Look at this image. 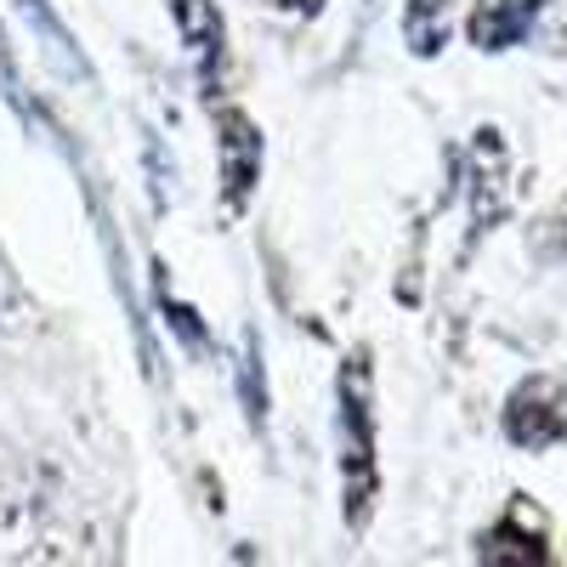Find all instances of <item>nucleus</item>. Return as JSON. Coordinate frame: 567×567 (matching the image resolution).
Returning a JSON list of instances; mask_svg holds the SVG:
<instances>
[{"label": "nucleus", "instance_id": "obj_1", "mask_svg": "<svg viewBox=\"0 0 567 567\" xmlns=\"http://www.w3.org/2000/svg\"><path fill=\"white\" fill-rule=\"evenodd\" d=\"M374 488H381V465H374V403H369V363L363 352L341 369V499L347 523L363 528Z\"/></svg>", "mask_w": 567, "mask_h": 567}, {"label": "nucleus", "instance_id": "obj_2", "mask_svg": "<svg viewBox=\"0 0 567 567\" xmlns=\"http://www.w3.org/2000/svg\"><path fill=\"white\" fill-rule=\"evenodd\" d=\"M216 154H221V205L245 210L250 187L261 182V131L250 114L221 109L216 114Z\"/></svg>", "mask_w": 567, "mask_h": 567}, {"label": "nucleus", "instance_id": "obj_3", "mask_svg": "<svg viewBox=\"0 0 567 567\" xmlns=\"http://www.w3.org/2000/svg\"><path fill=\"white\" fill-rule=\"evenodd\" d=\"M561 425H567V414H561V386L556 381H523L516 386V398L505 409V437L516 449H550L561 437Z\"/></svg>", "mask_w": 567, "mask_h": 567}, {"label": "nucleus", "instance_id": "obj_4", "mask_svg": "<svg viewBox=\"0 0 567 567\" xmlns=\"http://www.w3.org/2000/svg\"><path fill=\"white\" fill-rule=\"evenodd\" d=\"M176 23H182L187 45H194V58H199V74L210 85L216 69H221V12L210 0H176Z\"/></svg>", "mask_w": 567, "mask_h": 567}, {"label": "nucleus", "instance_id": "obj_5", "mask_svg": "<svg viewBox=\"0 0 567 567\" xmlns=\"http://www.w3.org/2000/svg\"><path fill=\"white\" fill-rule=\"evenodd\" d=\"M528 18H534V7H528V0H523V7H505V0H483V7L471 12V40H477L483 52H499V45L523 40Z\"/></svg>", "mask_w": 567, "mask_h": 567}, {"label": "nucleus", "instance_id": "obj_6", "mask_svg": "<svg viewBox=\"0 0 567 567\" xmlns=\"http://www.w3.org/2000/svg\"><path fill=\"white\" fill-rule=\"evenodd\" d=\"M23 18L45 34V58H52L63 74H74V80H91V69H85V58H80V45L69 40V29L52 18V7H45V0H23Z\"/></svg>", "mask_w": 567, "mask_h": 567}, {"label": "nucleus", "instance_id": "obj_7", "mask_svg": "<svg viewBox=\"0 0 567 567\" xmlns=\"http://www.w3.org/2000/svg\"><path fill=\"white\" fill-rule=\"evenodd\" d=\"M403 34L420 58H432L449 45V0H409V12H403Z\"/></svg>", "mask_w": 567, "mask_h": 567}, {"label": "nucleus", "instance_id": "obj_8", "mask_svg": "<svg viewBox=\"0 0 567 567\" xmlns=\"http://www.w3.org/2000/svg\"><path fill=\"white\" fill-rule=\"evenodd\" d=\"M488 561H545V534H516V511L483 539Z\"/></svg>", "mask_w": 567, "mask_h": 567}, {"label": "nucleus", "instance_id": "obj_9", "mask_svg": "<svg viewBox=\"0 0 567 567\" xmlns=\"http://www.w3.org/2000/svg\"><path fill=\"white\" fill-rule=\"evenodd\" d=\"M245 409L250 420L267 414V386H256V336H245Z\"/></svg>", "mask_w": 567, "mask_h": 567}, {"label": "nucleus", "instance_id": "obj_10", "mask_svg": "<svg viewBox=\"0 0 567 567\" xmlns=\"http://www.w3.org/2000/svg\"><path fill=\"white\" fill-rule=\"evenodd\" d=\"M0 85H7V97H18V80H12V63H7V34H0Z\"/></svg>", "mask_w": 567, "mask_h": 567}, {"label": "nucleus", "instance_id": "obj_11", "mask_svg": "<svg viewBox=\"0 0 567 567\" xmlns=\"http://www.w3.org/2000/svg\"><path fill=\"white\" fill-rule=\"evenodd\" d=\"M284 7H290V12H318L323 0H284Z\"/></svg>", "mask_w": 567, "mask_h": 567}, {"label": "nucleus", "instance_id": "obj_12", "mask_svg": "<svg viewBox=\"0 0 567 567\" xmlns=\"http://www.w3.org/2000/svg\"><path fill=\"white\" fill-rule=\"evenodd\" d=\"M0 312H7V301H0Z\"/></svg>", "mask_w": 567, "mask_h": 567}]
</instances>
